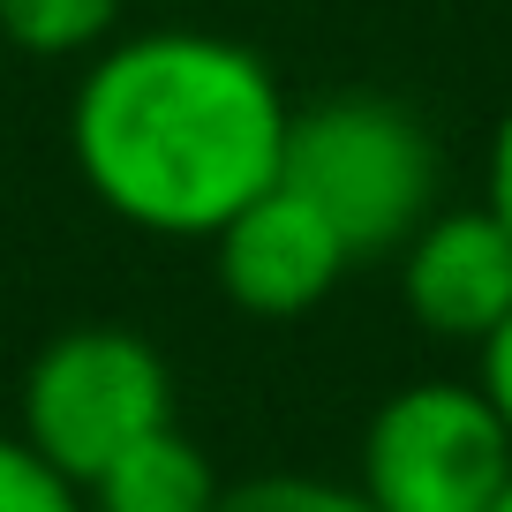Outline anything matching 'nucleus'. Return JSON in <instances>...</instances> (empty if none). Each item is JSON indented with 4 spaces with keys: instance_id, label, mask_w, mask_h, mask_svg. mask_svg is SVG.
Returning a JSON list of instances; mask_svg holds the SVG:
<instances>
[{
    "instance_id": "13",
    "label": "nucleus",
    "mask_w": 512,
    "mask_h": 512,
    "mask_svg": "<svg viewBox=\"0 0 512 512\" xmlns=\"http://www.w3.org/2000/svg\"><path fill=\"white\" fill-rule=\"evenodd\" d=\"M490 512H512V482H505V490H497V505Z\"/></svg>"
},
{
    "instance_id": "7",
    "label": "nucleus",
    "mask_w": 512,
    "mask_h": 512,
    "mask_svg": "<svg viewBox=\"0 0 512 512\" xmlns=\"http://www.w3.org/2000/svg\"><path fill=\"white\" fill-rule=\"evenodd\" d=\"M219 497L226 475L211 467V452L181 422H166L83 490V512H219Z\"/></svg>"
},
{
    "instance_id": "9",
    "label": "nucleus",
    "mask_w": 512,
    "mask_h": 512,
    "mask_svg": "<svg viewBox=\"0 0 512 512\" xmlns=\"http://www.w3.org/2000/svg\"><path fill=\"white\" fill-rule=\"evenodd\" d=\"M219 512H377V505L339 475H287V467H279V475L226 482Z\"/></svg>"
},
{
    "instance_id": "1",
    "label": "nucleus",
    "mask_w": 512,
    "mask_h": 512,
    "mask_svg": "<svg viewBox=\"0 0 512 512\" xmlns=\"http://www.w3.org/2000/svg\"><path fill=\"white\" fill-rule=\"evenodd\" d=\"M294 98L256 46L204 23L121 31L68 91V159L106 219L159 241H211L279 189Z\"/></svg>"
},
{
    "instance_id": "3",
    "label": "nucleus",
    "mask_w": 512,
    "mask_h": 512,
    "mask_svg": "<svg viewBox=\"0 0 512 512\" xmlns=\"http://www.w3.org/2000/svg\"><path fill=\"white\" fill-rule=\"evenodd\" d=\"M174 422V362L128 324H68L16 384V437L76 490Z\"/></svg>"
},
{
    "instance_id": "14",
    "label": "nucleus",
    "mask_w": 512,
    "mask_h": 512,
    "mask_svg": "<svg viewBox=\"0 0 512 512\" xmlns=\"http://www.w3.org/2000/svg\"><path fill=\"white\" fill-rule=\"evenodd\" d=\"M166 8H204V0H166Z\"/></svg>"
},
{
    "instance_id": "5",
    "label": "nucleus",
    "mask_w": 512,
    "mask_h": 512,
    "mask_svg": "<svg viewBox=\"0 0 512 512\" xmlns=\"http://www.w3.org/2000/svg\"><path fill=\"white\" fill-rule=\"evenodd\" d=\"M204 249H211L219 294L241 309V317H256V324L309 317V309H324L332 287L354 272L347 241H339L294 189H264L256 204H241Z\"/></svg>"
},
{
    "instance_id": "12",
    "label": "nucleus",
    "mask_w": 512,
    "mask_h": 512,
    "mask_svg": "<svg viewBox=\"0 0 512 512\" xmlns=\"http://www.w3.org/2000/svg\"><path fill=\"white\" fill-rule=\"evenodd\" d=\"M475 362H482V369H475V384L490 392V407L505 415V430H512V317L475 347Z\"/></svg>"
},
{
    "instance_id": "11",
    "label": "nucleus",
    "mask_w": 512,
    "mask_h": 512,
    "mask_svg": "<svg viewBox=\"0 0 512 512\" xmlns=\"http://www.w3.org/2000/svg\"><path fill=\"white\" fill-rule=\"evenodd\" d=\"M482 204L512 226V98H505V113H497V128H490V151H482Z\"/></svg>"
},
{
    "instance_id": "10",
    "label": "nucleus",
    "mask_w": 512,
    "mask_h": 512,
    "mask_svg": "<svg viewBox=\"0 0 512 512\" xmlns=\"http://www.w3.org/2000/svg\"><path fill=\"white\" fill-rule=\"evenodd\" d=\"M0 512H83V490L38 460L16 430H0Z\"/></svg>"
},
{
    "instance_id": "2",
    "label": "nucleus",
    "mask_w": 512,
    "mask_h": 512,
    "mask_svg": "<svg viewBox=\"0 0 512 512\" xmlns=\"http://www.w3.org/2000/svg\"><path fill=\"white\" fill-rule=\"evenodd\" d=\"M279 189H294L354 264L400 256L407 234L445 196V151L415 106L384 91H339L317 106H294Z\"/></svg>"
},
{
    "instance_id": "8",
    "label": "nucleus",
    "mask_w": 512,
    "mask_h": 512,
    "mask_svg": "<svg viewBox=\"0 0 512 512\" xmlns=\"http://www.w3.org/2000/svg\"><path fill=\"white\" fill-rule=\"evenodd\" d=\"M128 0H0V38L31 61H91L121 38Z\"/></svg>"
},
{
    "instance_id": "6",
    "label": "nucleus",
    "mask_w": 512,
    "mask_h": 512,
    "mask_svg": "<svg viewBox=\"0 0 512 512\" xmlns=\"http://www.w3.org/2000/svg\"><path fill=\"white\" fill-rule=\"evenodd\" d=\"M392 264L407 317L430 339L482 347L512 317V226L490 204H437Z\"/></svg>"
},
{
    "instance_id": "4",
    "label": "nucleus",
    "mask_w": 512,
    "mask_h": 512,
    "mask_svg": "<svg viewBox=\"0 0 512 512\" xmlns=\"http://www.w3.org/2000/svg\"><path fill=\"white\" fill-rule=\"evenodd\" d=\"M512 482V430L475 377L400 384L362 422L354 490L377 512H490Z\"/></svg>"
}]
</instances>
